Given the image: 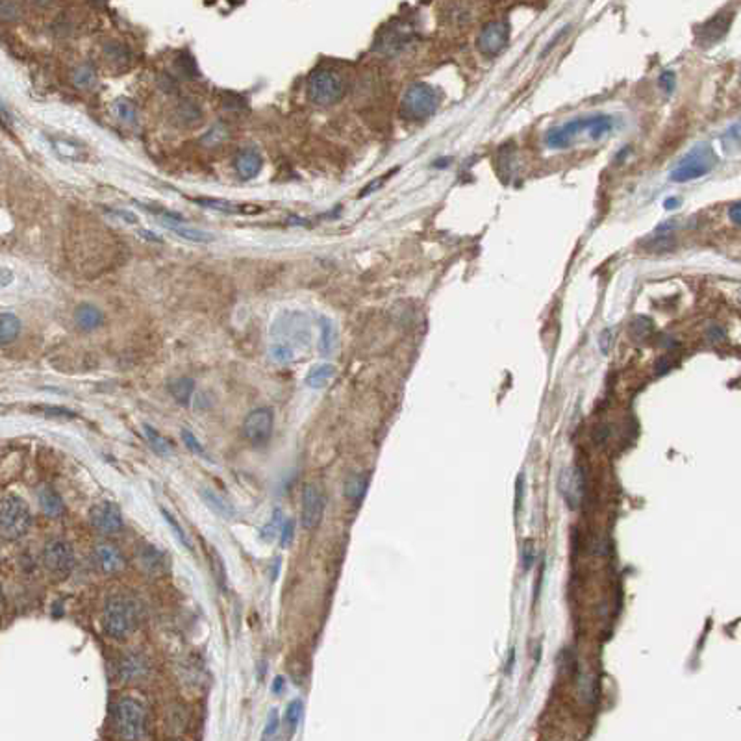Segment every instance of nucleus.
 Segmentation results:
<instances>
[{
	"label": "nucleus",
	"mask_w": 741,
	"mask_h": 741,
	"mask_svg": "<svg viewBox=\"0 0 741 741\" xmlns=\"http://www.w3.org/2000/svg\"><path fill=\"white\" fill-rule=\"evenodd\" d=\"M508 39H510V24L506 21H495V23H487L482 28L476 47L484 56H497L508 45Z\"/></svg>",
	"instance_id": "9d476101"
},
{
	"label": "nucleus",
	"mask_w": 741,
	"mask_h": 741,
	"mask_svg": "<svg viewBox=\"0 0 741 741\" xmlns=\"http://www.w3.org/2000/svg\"><path fill=\"white\" fill-rule=\"evenodd\" d=\"M72 82H74L77 88H93L97 82V74L93 71V67H78L74 74H72Z\"/></svg>",
	"instance_id": "473e14b6"
},
{
	"label": "nucleus",
	"mask_w": 741,
	"mask_h": 741,
	"mask_svg": "<svg viewBox=\"0 0 741 741\" xmlns=\"http://www.w3.org/2000/svg\"><path fill=\"white\" fill-rule=\"evenodd\" d=\"M77 323L82 330H95L99 326L104 323V315L99 308L91 306V304H82L80 308L77 309Z\"/></svg>",
	"instance_id": "5701e85b"
},
{
	"label": "nucleus",
	"mask_w": 741,
	"mask_h": 741,
	"mask_svg": "<svg viewBox=\"0 0 741 741\" xmlns=\"http://www.w3.org/2000/svg\"><path fill=\"white\" fill-rule=\"evenodd\" d=\"M334 343V325L332 321L326 319V317H321V352L323 354H328L332 350Z\"/></svg>",
	"instance_id": "72a5a7b5"
},
{
	"label": "nucleus",
	"mask_w": 741,
	"mask_h": 741,
	"mask_svg": "<svg viewBox=\"0 0 741 741\" xmlns=\"http://www.w3.org/2000/svg\"><path fill=\"white\" fill-rule=\"evenodd\" d=\"M145 721H147V708L141 700L125 697L117 702L115 708V727L121 738L137 740L145 734Z\"/></svg>",
	"instance_id": "423d86ee"
},
{
	"label": "nucleus",
	"mask_w": 741,
	"mask_h": 741,
	"mask_svg": "<svg viewBox=\"0 0 741 741\" xmlns=\"http://www.w3.org/2000/svg\"><path fill=\"white\" fill-rule=\"evenodd\" d=\"M274 427V414L271 408H256L252 409L243 421V436L250 445L269 443V439L273 436Z\"/></svg>",
	"instance_id": "6e6552de"
},
{
	"label": "nucleus",
	"mask_w": 741,
	"mask_h": 741,
	"mask_svg": "<svg viewBox=\"0 0 741 741\" xmlns=\"http://www.w3.org/2000/svg\"><path fill=\"white\" fill-rule=\"evenodd\" d=\"M271 358L278 363H290L293 362V358H295V350H293L291 345L278 343V341H276V343L271 347Z\"/></svg>",
	"instance_id": "c9c22d12"
},
{
	"label": "nucleus",
	"mask_w": 741,
	"mask_h": 741,
	"mask_svg": "<svg viewBox=\"0 0 741 741\" xmlns=\"http://www.w3.org/2000/svg\"><path fill=\"white\" fill-rule=\"evenodd\" d=\"M608 434H610V432H608V428L600 427L599 430L595 432V441H597V443H602V441H605V439L608 438Z\"/></svg>",
	"instance_id": "864d4df0"
},
{
	"label": "nucleus",
	"mask_w": 741,
	"mask_h": 741,
	"mask_svg": "<svg viewBox=\"0 0 741 741\" xmlns=\"http://www.w3.org/2000/svg\"><path fill=\"white\" fill-rule=\"evenodd\" d=\"M210 554H212V565H214V575L215 578H217V582H219V586L223 587L225 586V565H223V560H221V556L217 554V551H215L214 547H210Z\"/></svg>",
	"instance_id": "a19ab883"
},
{
	"label": "nucleus",
	"mask_w": 741,
	"mask_h": 741,
	"mask_svg": "<svg viewBox=\"0 0 741 741\" xmlns=\"http://www.w3.org/2000/svg\"><path fill=\"white\" fill-rule=\"evenodd\" d=\"M729 217L732 223H735V225H741V202H735V204H732L729 210Z\"/></svg>",
	"instance_id": "8fccbe9b"
},
{
	"label": "nucleus",
	"mask_w": 741,
	"mask_h": 741,
	"mask_svg": "<svg viewBox=\"0 0 741 741\" xmlns=\"http://www.w3.org/2000/svg\"><path fill=\"white\" fill-rule=\"evenodd\" d=\"M730 24H732V13L727 12L718 13L715 17H711L704 24H700V28L697 30V41H699L700 47H711V45L721 41L729 34Z\"/></svg>",
	"instance_id": "4468645a"
},
{
	"label": "nucleus",
	"mask_w": 741,
	"mask_h": 741,
	"mask_svg": "<svg viewBox=\"0 0 741 741\" xmlns=\"http://www.w3.org/2000/svg\"><path fill=\"white\" fill-rule=\"evenodd\" d=\"M278 713H276V710L271 711V715H269V721H267L265 724V732H263V738L265 740H269V738H273L274 734H276V730H278Z\"/></svg>",
	"instance_id": "37998d69"
},
{
	"label": "nucleus",
	"mask_w": 741,
	"mask_h": 741,
	"mask_svg": "<svg viewBox=\"0 0 741 741\" xmlns=\"http://www.w3.org/2000/svg\"><path fill=\"white\" fill-rule=\"evenodd\" d=\"M534 558H536V552H534L532 545L527 543V545L522 547V563H525V571H530V567H532V563H534Z\"/></svg>",
	"instance_id": "de8ad7c7"
},
{
	"label": "nucleus",
	"mask_w": 741,
	"mask_h": 741,
	"mask_svg": "<svg viewBox=\"0 0 741 741\" xmlns=\"http://www.w3.org/2000/svg\"><path fill=\"white\" fill-rule=\"evenodd\" d=\"M137 611L136 600L130 597H112L102 613V629L112 640H126L137 627Z\"/></svg>",
	"instance_id": "f03ea898"
},
{
	"label": "nucleus",
	"mask_w": 741,
	"mask_h": 741,
	"mask_svg": "<svg viewBox=\"0 0 741 741\" xmlns=\"http://www.w3.org/2000/svg\"><path fill=\"white\" fill-rule=\"evenodd\" d=\"M497 169L498 174H508L510 176L511 171H514V145H504L498 150Z\"/></svg>",
	"instance_id": "7c9ffc66"
},
{
	"label": "nucleus",
	"mask_w": 741,
	"mask_h": 741,
	"mask_svg": "<svg viewBox=\"0 0 741 741\" xmlns=\"http://www.w3.org/2000/svg\"><path fill=\"white\" fill-rule=\"evenodd\" d=\"M32 525V514L28 504L19 495H6L0 508V532L8 541H15L28 532Z\"/></svg>",
	"instance_id": "20e7f679"
},
{
	"label": "nucleus",
	"mask_w": 741,
	"mask_h": 741,
	"mask_svg": "<svg viewBox=\"0 0 741 741\" xmlns=\"http://www.w3.org/2000/svg\"><path fill=\"white\" fill-rule=\"evenodd\" d=\"M201 495H202V498L207 503V506H210L215 514H219L223 519L232 521V519L236 517V510H234V506H232L228 500H225V498L221 497L219 493H215L214 489H210V487H204V489L201 491Z\"/></svg>",
	"instance_id": "412c9836"
},
{
	"label": "nucleus",
	"mask_w": 741,
	"mask_h": 741,
	"mask_svg": "<svg viewBox=\"0 0 741 741\" xmlns=\"http://www.w3.org/2000/svg\"><path fill=\"white\" fill-rule=\"evenodd\" d=\"M282 511L280 510H274L273 517H271V521H269V525H267L265 528H263V538H267V540H273L274 536L276 534L282 532V527H284V521H282Z\"/></svg>",
	"instance_id": "58836bf2"
},
{
	"label": "nucleus",
	"mask_w": 741,
	"mask_h": 741,
	"mask_svg": "<svg viewBox=\"0 0 741 741\" xmlns=\"http://www.w3.org/2000/svg\"><path fill=\"white\" fill-rule=\"evenodd\" d=\"M610 339H611V330H605L602 336H600V349H602L605 354L610 350Z\"/></svg>",
	"instance_id": "603ef678"
},
{
	"label": "nucleus",
	"mask_w": 741,
	"mask_h": 741,
	"mask_svg": "<svg viewBox=\"0 0 741 741\" xmlns=\"http://www.w3.org/2000/svg\"><path fill=\"white\" fill-rule=\"evenodd\" d=\"M39 2H45V0H39Z\"/></svg>",
	"instance_id": "6e6d98bb"
},
{
	"label": "nucleus",
	"mask_w": 741,
	"mask_h": 741,
	"mask_svg": "<svg viewBox=\"0 0 741 741\" xmlns=\"http://www.w3.org/2000/svg\"><path fill=\"white\" fill-rule=\"evenodd\" d=\"M195 389V382L191 378H178L174 382H171L169 385V392L174 398H176L180 404H187L191 398V393Z\"/></svg>",
	"instance_id": "cd10ccee"
},
{
	"label": "nucleus",
	"mask_w": 741,
	"mask_h": 741,
	"mask_svg": "<svg viewBox=\"0 0 741 741\" xmlns=\"http://www.w3.org/2000/svg\"><path fill=\"white\" fill-rule=\"evenodd\" d=\"M715 165H718L715 150L711 148L710 143H699L675 167V171L671 172V180L673 182H691V180L708 174Z\"/></svg>",
	"instance_id": "7ed1b4c3"
},
{
	"label": "nucleus",
	"mask_w": 741,
	"mask_h": 741,
	"mask_svg": "<svg viewBox=\"0 0 741 741\" xmlns=\"http://www.w3.org/2000/svg\"><path fill=\"white\" fill-rule=\"evenodd\" d=\"M0 13H2V19H4V21H15L21 12H19V6L15 4V2H12V0H4V2H2V10H0Z\"/></svg>",
	"instance_id": "79ce46f5"
},
{
	"label": "nucleus",
	"mask_w": 741,
	"mask_h": 741,
	"mask_svg": "<svg viewBox=\"0 0 741 741\" xmlns=\"http://www.w3.org/2000/svg\"><path fill=\"white\" fill-rule=\"evenodd\" d=\"M41 560L48 573L56 576H65L71 573L72 565H74V552H72L71 543H67L65 540H52L43 547Z\"/></svg>",
	"instance_id": "1a4fd4ad"
},
{
	"label": "nucleus",
	"mask_w": 741,
	"mask_h": 741,
	"mask_svg": "<svg viewBox=\"0 0 741 741\" xmlns=\"http://www.w3.org/2000/svg\"><path fill=\"white\" fill-rule=\"evenodd\" d=\"M137 560H139V565H141L143 569L150 573V575H158V573H161L163 567H165V556L152 545L141 547Z\"/></svg>",
	"instance_id": "aec40b11"
},
{
	"label": "nucleus",
	"mask_w": 741,
	"mask_h": 741,
	"mask_svg": "<svg viewBox=\"0 0 741 741\" xmlns=\"http://www.w3.org/2000/svg\"><path fill=\"white\" fill-rule=\"evenodd\" d=\"M708 338H710L711 341H721V339L724 338V330L723 328H719V326H710Z\"/></svg>",
	"instance_id": "3c124183"
},
{
	"label": "nucleus",
	"mask_w": 741,
	"mask_h": 741,
	"mask_svg": "<svg viewBox=\"0 0 741 741\" xmlns=\"http://www.w3.org/2000/svg\"><path fill=\"white\" fill-rule=\"evenodd\" d=\"M182 441H184L185 447H187L193 454H204V445H202L195 434L187 430V428L182 430Z\"/></svg>",
	"instance_id": "ea45409f"
},
{
	"label": "nucleus",
	"mask_w": 741,
	"mask_h": 741,
	"mask_svg": "<svg viewBox=\"0 0 741 741\" xmlns=\"http://www.w3.org/2000/svg\"><path fill=\"white\" fill-rule=\"evenodd\" d=\"M160 223L163 226H167L174 236L182 237V239L190 241V243H212L215 239V237L212 236V234H207V232L196 230V228H187V226L184 225H178L176 221L171 223V221L167 219H160Z\"/></svg>",
	"instance_id": "6ab92c4d"
},
{
	"label": "nucleus",
	"mask_w": 741,
	"mask_h": 741,
	"mask_svg": "<svg viewBox=\"0 0 741 741\" xmlns=\"http://www.w3.org/2000/svg\"><path fill=\"white\" fill-rule=\"evenodd\" d=\"M334 373H336V367L332 363H319V365L309 369V373L306 374V385L314 387V389H319V387H323L332 380Z\"/></svg>",
	"instance_id": "393cba45"
},
{
	"label": "nucleus",
	"mask_w": 741,
	"mask_h": 741,
	"mask_svg": "<svg viewBox=\"0 0 741 741\" xmlns=\"http://www.w3.org/2000/svg\"><path fill=\"white\" fill-rule=\"evenodd\" d=\"M0 319H2V326H0V341H2V345L12 343V341H15V338H17L19 334H21V321H19L17 315L8 314V312H4Z\"/></svg>",
	"instance_id": "a878e982"
},
{
	"label": "nucleus",
	"mask_w": 741,
	"mask_h": 741,
	"mask_svg": "<svg viewBox=\"0 0 741 741\" xmlns=\"http://www.w3.org/2000/svg\"><path fill=\"white\" fill-rule=\"evenodd\" d=\"M160 511H161V516L165 517L167 525H169V527L172 528V532H174V536H176V540L180 541V543H182V545H184L185 549H190V551H191L190 540H187V536H185L184 528L180 527V525H178V522H176V519H174V516H172L171 511L167 510V508H161Z\"/></svg>",
	"instance_id": "e433bc0d"
},
{
	"label": "nucleus",
	"mask_w": 741,
	"mask_h": 741,
	"mask_svg": "<svg viewBox=\"0 0 741 741\" xmlns=\"http://www.w3.org/2000/svg\"><path fill=\"white\" fill-rule=\"evenodd\" d=\"M301 715H303V700H291L287 708H285V723L290 727V730H295L298 721H301Z\"/></svg>",
	"instance_id": "4c0bfd02"
},
{
	"label": "nucleus",
	"mask_w": 741,
	"mask_h": 741,
	"mask_svg": "<svg viewBox=\"0 0 741 741\" xmlns=\"http://www.w3.org/2000/svg\"><path fill=\"white\" fill-rule=\"evenodd\" d=\"M261 165H263V160L258 150L254 148H245L239 152L236 160V167L239 176L243 180H249V178H254L258 172L261 171Z\"/></svg>",
	"instance_id": "f3484780"
},
{
	"label": "nucleus",
	"mask_w": 741,
	"mask_h": 741,
	"mask_svg": "<svg viewBox=\"0 0 741 741\" xmlns=\"http://www.w3.org/2000/svg\"><path fill=\"white\" fill-rule=\"evenodd\" d=\"M660 88L664 89L665 93H673V89H675V72L665 71L660 77Z\"/></svg>",
	"instance_id": "c03bdc74"
},
{
	"label": "nucleus",
	"mask_w": 741,
	"mask_h": 741,
	"mask_svg": "<svg viewBox=\"0 0 741 741\" xmlns=\"http://www.w3.org/2000/svg\"><path fill=\"white\" fill-rule=\"evenodd\" d=\"M147 662H145L141 656H134V654H132V656H128V658L123 662L121 675H123V678H126V680H136L139 676L147 675Z\"/></svg>",
	"instance_id": "bb28decb"
},
{
	"label": "nucleus",
	"mask_w": 741,
	"mask_h": 741,
	"mask_svg": "<svg viewBox=\"0 0 741 741\" xmlns=\"http://www.w3.org/2000/svg\"><path fill=\"white\" fill-rule=\"evenodd\" d=\"M345 82L341 74L330 69H321L309 78V99L319 106H332L343 97Z\"/></svg>",
	"instance_id": "0eeeda50"
},
{
	"label": "nucleus",
	"mask_w": 741,
	"mask_h": 741,
	"mask_svg": "<svg viewBox=\"0 0 741 741\" xmlns=\"http://www.w3.org/2000/svg\"><path fill=\"white\" fill-rule=\"evenodd\" d=\"M652 332V323L651 319H647V317H638V319L632 321V325H630V334H632V338L636 339V341H643V339L649 338V334Z\"/></svg>",
	"instance_id": "f704fd0d"
},
{
	"label": "nucleus",
	"mask_w": 741,
	"mask_h": 741,
	"mask_svg": "<svg viewBox=\"0 0 741 741\" xmlns=\"http://www.w3.org/2000/svg\"><path fill=\"white\" fill-rule=\"evenodd\" d=\"M10 282H12V273L4 267V269H2V287H6Z\"/></svg>",
	"instance_id": "5fc2aeb1"
},
{
	"label": "nucleus",
	"mask_w": 741,
	"mask_h": 741,
	"mask_svg": "<svg viewBox=\"0 0 741 741\" xmlns=\"http://www.w3.org/2000/svg\"><path fill=\"white\" fill-rule=\"evenodd\" d=\"M439 93L428 83H412L403 97V112L414 121H423L436 113L439 108Z\"/></svg>",
	"instance_id": "39448f33"
},
{
	"label": "nucleus",
	"mask_w": 741,
	"mask_h": 741,
	"mask_svg": "<svg viewBox=\"0 0 741 741\" xmlns=\"http://www.w3.org/2000/svg\"><path fill=\"white\" fill-rule=\"evenodd\" d=\"M113 112H115V115H117L121 121H125V123H136V108H134V104H132L130 101H126V99H117V101L113 102Z\"/></svg>",
	"instance_id": "2f4dec72"
},
{
	"label": "nucleus",
	"mask_w": 741,
	"mask_h": 741,
	"mask_svg": "<svg viewBox=\"0 0 741 741\" xmlns=\"http://www.w3.org/2000/svg\"><path fill=\"white\" fill-rule=\"evenodd\" d=\"M558 489L565 498V503L569 506L571 510H575L578 503H580L582 495L586 491V476H584V471L580 467L573 469H563L562 474H560V480H558Z\"/></svg>",
	"instance_id": "f8f14e48"
},
{
	"label": "nucleus",
	"mask_w": 741,
	"mask_h": 741,
	"mask_svg": "<svg viewBox=\"0 0 741 741\" xmlns=\"http://www.w3.org/2000/svg\"><path fill=\"white\" fill-rule=\"evenodd\" d=\"M673 367V362H671V356H662L658 362H656V373L665 374L667 371H671Z\"/></svg>",
	"instance_id": "09e8293b"
},
{
	"label": "nucleus",
	"mask_w": 741,
	"mask_h": 741,
	"mask_svg": "<svg viewBox=\"0 0 741 741\" xmlns=\"http://www.w3.org/2000/svg\"><path fill=\"white\" fill-rule=\"evenodd\" d=\"M36 497H37V504H39L41 511L43 514H47L48 517H59L61 514H63V510H65L61 497H59L58 493L54 491L50 486L39 487L36 493Z\"/></svg>",
	"instance_id": "a211bd4d"
},
{
	"label": "nucleus",
	"mask_w": 741,
	"mask_h": 741,
	"mask_svg": "<svg viewBox=\"0 0 741 741\" xmlns=\"http://www.w3.org/2000/svg\"><path fill=\"white\" fill-rule=\"evenodd\" d=\"M143 430H145V438L148 439V445H150L158 454H169V452H171V443H169L158 430L148 427V425H145Z\"/></svg>",
	"instance_id": "c85d7f7f"
},
{
	"label": "nucleus",
	"mask_w": 741,
	"mask_h": 741,
	"mask_svg": "<svg viewBox=\"0 0 741 741\" xmlns=\"http://www.w3.org/2000/svg\"><path fill=\"white\" fill-rule=\"evenodd\" d=\"M611 128H613V121L610 115L600 113V115H591V117H578L565 125L551 128L547 132L545 143L551 148H565L573 145V141L582 132H587L593 141H600L606 134H610Z\"/></svg>",
	"instance_id": "f257e3e1"
},
{
	"label": "nucleus",
	"mask_w": 741,
	"mask_h": 741,
	"mask_svg": "<svg viewBox=\"0 0 741 741\" xmlns=\"http://www.w3.org/2000/svg\"><path fill=\"white\" fill-rule=\"evenodd\" d=\"M93 562H95L97 569L101 571V573H106V575L119 573V571L125 569L126 565L123 552L119 551L115 545H112V543H99V545H95V549H93Z\"/></svg>",
	"instance_id": "2eb2a0df"
},
{
	"label": "nucleus",
	"mask_w": 741,
	"mask_h": 741,
	"mask_svg": "<svg viewBox=\"0 0 741 741\" xmlns=\"http://www.w3.org/2000/svg\"><path fill=\"white\" fill-rule=\"evenodd\" d=\"M228 136H230V132H228L226 125H215L206 132V136L202 137L201 141L204 147H217L221 143H225Z\"/></svg>",
	"instance_id": "c756f323"
},
{
	"label": "nucleus",
	"mask_w": 741,
	"mask_h": 741,
	"mask_svg": "<svg viewBox=\"0 0 741 741\" xmlns=\"http://www.w3.org/2000/svg\"><path fill=\"white\" fill-rule=\"evenodd\" d=\"M291 540H293V522L285 521L284 527H282V532H280V545H290Z\"/></svg>",
	"instance_id": "49530a36"
},
{
	"label": "nucleus",
	"mask_w": 741,
	"mask_h": 741,
	"mask_svg": "<svg viewBox=\"0 0 741 741\" xmlns=\"http://www.w3.org/2000/svg\"><path fill=\"white\" fill-rule=\"evenodd\" d=\"M369 486V474L360 473V474H350L347 482H345V497L349 498L352 504H358L365 497V491H367Z\"/></svg>",
	"instance_id": "4be33fe9"
},
{
	"label": "nucleus",
	"mask_w": 741,
	"mask_h": 741,
	"mask_svg": "<svg viewBox=\"0 0 741 741\" xmlns=\"http://www.w3.org/2000/svg\"><path fill=\"white\" fill-rule=\"evenodd\" d=\"M409 41H412V34L408 30L395 26V28H389L385 32L384 37L380 39L378 48L387 56H397V54L403 52Z\"/></svg>",
	"instance_id": "dca6fc26"
},
{
	"label": "nucleus",
	"mask_w": 741,
	"mask_h": 741,
	"mask_svg": "<svg viewBox=\"0 0 741 741\" xmlns=\"http://www.w3.org/2000/svg\"><path fill=\"white\" fill-rule=\"evenodd\" d=\"M196 204L201 206H206L210 210H215V212H223V214H258L260 207L256 206H237V204H232L228 201H214V199H196Z\"/></svg>",
	"instance_id": "b1692460"
},
{
	"label": "nucleus",
	"mask_w": 741,
	"mask_h": 741,
	"mask_svg": "<svg viewBox=\"0 0 741 741\" xmlns=\"http://www.w3.org/2000/svg\"><path fill=\"white\" fill-rule=\"evenodd\" d=\"M525 495V473H521L517 476L516 484V514L521 510V498Z\"/></svg>",
	"instance_id": "a18cd8bd"
},
{
	"label": "nucleus",
	"mask_w": 741,
	"mask_h": 741,
	"mask_svg": "<svg viewBox=\"0 0 741 741\" xmlns=\"http://www.w3.org/2000/svg\"><path fill=\"white\" fill-rule=\"evenodd\" d=\"M325 516V497L317 486L308 484L303 491V527L306 530H314L321 525Z\"/></svg>",
	"instance_id": "ddd939ff"
},
{
	"label": "nucleus",
	"mask_w": 741,
	"mask_h": 741,
	"mask_svg": "<svg viewBox=\"0 0 741 741\" xmlns=\"http://www.w3.org/2000/svg\"><path fill=\"white\" fill-rule=\"evenodd\" d=\"M89 521L93 525L97 532L101 534H115L123 528V516H121V510H119L117 504L110 503V500H104V503L95 504L91 511H89Z\"/></svg>",
	"instance_id": "9b49d317"
}]
</instances>
